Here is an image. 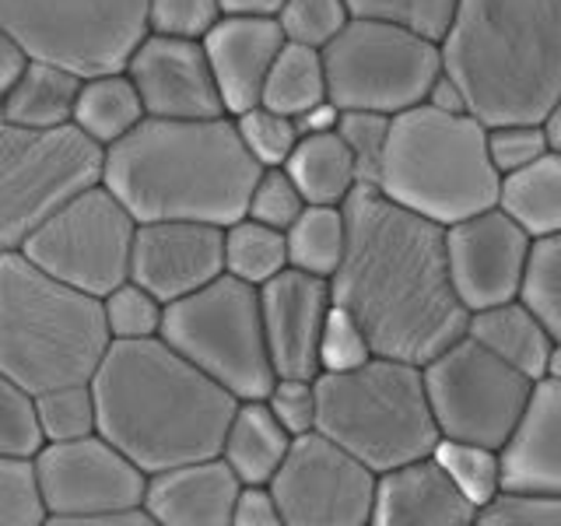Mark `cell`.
I'll return each instance as SVG.
<instances>
[{"label":"cell","mask_w":561,"mask_h":526,"mask_svg":"<svg viewBox=\"0 0 561 526\" xmlns=\"http://www.w3.org/2000/svg\"><path fill=\"white\" fill-rule=\"evenodd\" d=\"M341 207L347 250L330 277L333 306L355 316L376 355L432 362L463 338L470 320L449 277L446 225L362 183Z\"/></svg>","instance_id":"1"},{"label":"cell","mask_w":561,"mask_h":526,"mask_svg":"<svg viewBox=\"0 0 561 526\" xmlns=\"http://www.w3.org/2000/svg\"><path fill=\"white\" fill-rule=\"evenodd\" d=\"M99 432L145 470L218 456L239 397L183 358L162 333L113 341L92 376Z\"/></svg>","instance_id":"2"},{"label":"cell","mask_w":561,"mask_h":526,"mask_svg":"<svg viewBox=\"0 0 561 526\" xmlns=\"http://www.w3.org/2000/svg\"><path fill=\"white\" fill-rule=\"evenodd\" d=\"M263 165L242 145L236 119L145 116L105 148L102 183L130 207L137 221L232 225L245 215Z\"/></svg>","instance_id":"3"},{"label":"cell","mask_w":561,"mask_h":526,"mask_svg":"<svg viewBox=\"0 0 561 526\" xmlns=\"http://www.w3.org/2000/svg\"><path fill=\"white\" fill-rule=\"evenodd\" d=\"M438 46L484 127L543 123L561 95V0H463Z\"/></svg>","instance_id":"4"},{"label":"cell","mask_w":561,"mask_h":526,"mask_svg":"<svg viewBox=\"0 0 561 526\" xmlns=\"http://www.w3.org/2000/svg\"><path fill=\"white\" fill-rule=\"evenodd\" d=\"M113 338L102 298L46 274L22 253H0V373L28 393L92 382Z\"/></svg>","instance_id":"5"},{"label":"cell","mask_w":561,"mask_h":526,"mask_svg":"<svg viewBox=\"0 0 561 526\" xmlns=\"http://www.w3.org/2000/svg\"><path fill=\"white\" fill-rule=\"evenodd\" d=\"M379 190L438 225L495 207L502 172L488 155V127L473 113H438L428 102L397 113Z\"/></svg>","instance_id":"6"},{"label":"cell","mask_w":561,"mask_h":526,"mask_svg":"<svg viewBox=\"0 0 561 526\" xmlns=\"http://www.w3.org/2000/svg\"><path fill=\"white\" fill-rule=\"evenodd\" d=\"M316 400V428L376 473L432 456L438 443L425 373L414 362L373 355L347 373H320Z\"/></svg>","instance_id":"7"},{"label":"cell","mask_w":561,"mask_h":526,"mask_svg":"<svg viewBox=\"0 0 561 526\" xmlns=\"http://www.w3.org/2000/svg\"><path fill=\"white\" fill-rule=\"evenodd\" d=\"M162 338L239 400H260L277 379L260 312V288L232 274L165 306Z\"/></svg>","instance_id":"8"},{"label":"cell","mask_w":561,"mask_h":526,"mask_svg":"<svg viewBox=\"0 0 561 526\" xmlns=\"http://www.w3.org/2000/svg\"><path fill=\"white\" fill-rule=\"evenodd\" d=\"M105 148L64 127H18L0 119V253L22 250L53 210L102 183Z\"/></svg>","instance_id":"9"},{"label":"cell","mask_w":561,"mask_h":526,"mask_svg":"<svg viewBox=\"0 0 561 526\" xmlns=\"http://www.w3.org/2000/svg\"><path fill=\"white\" fill-rule=\"evenodd\" d=\"M327 95L341 110L397 116L421 105L443 75V46L403 22H351L323 46Z\"/></svg>","instance_id":"10"},{"label":"cell","mask_w":561,"mask_h":526,"mask_svg":"<svg viewBox=\"0 0 561 526\" xmlns=\"http://www.w3.org/2000/svg\"><path fill=\"white\" fill-rule=\"evenodd\" d=\"M0 25L32 60L92 78L127 70L148 35V0H0Z\"/></svg>","instance_id":"11"},{"label":"cell","mask_w":561,"mask_h":526,"mask_svg":"<svg viewBox=\"0 0 561 526\" xmlns=\"http://www.w3.org/2000/svg\"><path fill=\"white\" fill-rule=\"evenodd\" d=\"M425 390L443 438H463L502 449L516 432L534 393V379L502 362L473 338L453 341L421 365Z\"/></svg>","instance_id":"12"},{"label":"cell","mask_w":561,"mask_h":526,"mask_svg":"<svg viewBox=\"0 0 561 526\" xmlns=\"http://www.w3.org/2000/svg\"><path fill=\"white\" fill-rule=\"evenodd\" d=\"M137 218L116 193L95 183L35 228L22 253L46 274L88 295H110L130 277Z\"/></svg>","instance_id":"13"},{"label":"cell","mask_w":561,"mask_h":526,"mask_svg":"<svg viewBox=\"0 0 561 526\" xmlns=\"http://www.w3.org/2000/svg\"><path fill=\"white\" fill-rule=\"evenodd\" d=\"M379 473L320 428L295 435L271 478L285 526H373Z\"/></svg>","instance_id":"14"},{"label":"cell","mask_w":561,"mask_h":526,"mask_svg":"<svg viewBox=\"0 0 561 526\" xmlns=\"http://www.w3.org/2000/svg\"><path fill=\"white\" fill-rule=\"evenodd\" d=\"M32 467L49 526H70L88 513L145 505L148 473L102 432L43 443Z\"/></svg>","instance_id":"15"},{"label":"cell","mask_w":561,"mask_h":526,"mask_svg":"<svg viewBox=\"0 0 561 526\" xmlns=\"http://www.w3.org/2000/svg\"><path fill=\"white\" fill-rule=\"evenodd\" d=\"M530 245L534 239L499 204L446 225V260L460 302L473 312L519 298Z\"/></svg>","instance_id":"16"},{"label":"cell","mask_w":561,"mask_h":526,"mask_svg":"<svg viewBox=\"0 0 561 526\" xmlns=\"http://www.w3.org/2000/svg\"><path fill=\"white\" fill-rule=\"evenodd\" d=\"M127 75L148 116L204 119L221 116V92L201 39L148 32L127 60Z\"/></svg>","instance_id":"17"},{"label":"cell","mask_w":561,"mask_h":526,"mask_svg":"<svg viewBox=\"0 0 561 526\" xmlns=\"http://www.w3.org/2000/svg\"><path fill=\"white\" fill-rule=\"evenodd\" d=\"M225 274V228L210 221H137L130 281L175 302Z\"/></svg>","instance_id":"18"},{"label":"cell","mask_w":561,"mask_h":526,"mask_svg":"<svg viewBox=\"0 0 561 526\" xmlns=\"http://www.w3.org/2000/svg\"><path fill=\"white\" fill-rule=\"evenodd\" d=\"M330 306V281L298 267H285L267 285H260L263 333H267V351L277 376H320V338Z\"/></svg>","instance_id":"19"},{"label":"cell","mask_w":561,"mask_h":526,"mask_svg":"<svg viewBox=\"0 0 561 526\" xmlns=\"http://www.w3.org/2000/svg\"><path fill=\"white\" fill-rule=\"evenodd\" d=\"M204 49L210 70H215L221 105L228 116H239L260 105L263 81L285 46L277 18H245V14H221L218 25L204 35Z\"/></svg>","instance_id":"20"},{"label":"cell","mask_w":561,"mask_h":526,"mask_svg":"<svg viewBox=\"0 0 561 526\" xmlns=\"http://www.w3.org/2000/svg\"><path fill=\"white\" fill-rule=\"evenodd\" d=\"M373 526H478V505L435 456H421L379 473Z\"/></svg>","instance_id":"21"},{"label":"cell","mask_w":561,"mask_h":526,"mask_svg":"<svg viewBox=\"0 0 561 526\" xmlns=\"http://www.w3.org/2000/svg\"><path fill=\"white\" fill-rule=\"evenodd\" d=\"M242 481L221 456L148 473L145 508L158 526H232Z\"/></svg>","instance_id":"22"},{"label":"cell","mask_w":561,"mask_h":526,"mask_svg":"<svg viewBox=\"0 0 561 526\" xmlns=\"http://www.w3.org/2000/svg\"><path fill=\"white\" fill-rule=\"evenodd\" d=\"M502 453V488L561 495V382L537 379Z\"/></svg>","instance_id":"23"},{"label":"cell","mask_w":561,"mask_h":526,"mask_svg":"<svg viewBox=\"0 0 561 526\" xmlns=\"http://www.w3.org/2000/svg\"><path fill=\"white\" fill-rule=\"evenodd\" d=\"M467 338L484 344L488 351H495L502 362L516 365L534 382L543 379V362H548V351L554 344L548 327L537 320V312L523 298L473 309L467 320Z\"/></svg>","instance_id":"24"},{"label":"cell","mask_w":561,"mask_h":526,"mask_svg":"<svg viewBox=\"0 0 561 526\" xmlns=\"http://www.w3.org/2000/svg\"><path fill=\"white\" fill-rule=\"evenodd\" d=\"M291 435L274 418L267 400H239L232 425L225 432L221 460L236 470L242 484H271L280 460L288 456Z\"/></svg>","instance_id":"25"},{"label":"cell","mask_w":561,"mask_h":526,"mask_svg":"<svg viewBox=\"0 0 561 526\" xmlns=\"http://www.w3.org/2000/svg\"><path fill=\"white\" fill-rule=\"evenodd\" d=\"M81 81L75 70L46 60H28L14 84L0 95V119L18 127H64L75 119Z\"/></svg>","instance_id":"26"},{"label":"cell","mask_w":561,"mask_h":526,"mask_svg":"<svg viewBox=\"0 0 561 526\" xmlns=\"http://www.w3.org/2000/svg\"><path fill=\"white\" fill-rule=\"evenodd\" d=\"M499 207L530 239L561 232V155L548 151L526 169L502 175Z\"/></svg>","instance_id":"27"},{"label":"cell","mask_w":561,"mask_h":526,"mask_svg":"<svg viewBox=\"0 0 561 526\" xmlns=\"http://www.w3.org/2000/svg\"><path fill=\"white\" fill-rule=\"evenodd\" d=\"M295 186L302 190L306 204H344L347 193L358 186L355 158L337 130L302 134L285 162Z\"/></svg>","instance_id":"28"},{"label":"cell","mask_w":561,"mask_h":526,"mask_svg":"<svg viewBox=\"0 0 561 526\" xmlns=\"http://www.w3.org/2000/svg\"><path fill=\"white\" fill-rule=\"evenodd\" d=\"M145 116V102H140L127 70H110V75H92L81 81L70 123L92 137L95 145L110 148L119 137H127Z\"/></svg>","instance_id":"29"},{"label":"cell","mask_w":561,"mask_h":526,"mask_svg":"<svg viewBox=\"0 0 561 526\" xmlns=\"http://www.w3.org/2000/svg\"><path fill=\"white\" fill-rule=\"evenodd\" d=\"M330 99L327 95V67H323V49L302 46V43H288L280 46L277 60L271 67L267 81H263V95L260 102L271 105L277 113L298 116L312 110L316 102Z\"/></svg>","instance_id":"30"},{"label":"cell","mask_w":561,"mask_h":526,"mask_svg":"<svg viewBox=\"0 0 561 526\" xmlns=\"http://www.w3.org/2000/svg\"><path fill=\"white\" fill-rule=\"evenodd\" d=\"M288 267L316 277H333L347 250V221L341 204H306L288 228Z\"/></svg>","instance_id":"31"},{"label":"cell","mask_w":561,"mask_h":526,"mask_svg":"<svg viewBox=\"0 0 561 526\" xmlns=\"http://www.w3.org/2000/svg\"><path fill=\"white\" fill-rule=\"evenodd\" d=\"M288 267V236L250 215L225 225V274L250 285H267Z\"/></svg>","instance_id":"32"},{"label":"cell","mask_w":561,"mask_h":526,"mask_svg":"<svg viewBox=\"0 0 561 526\" xmlns=\"http://www.w3.org/2000/svg\"><path fill=\"white\" fill-rule=\"evenodd\" d=\"M432 456L443 464V470L456 481V488H460L478 508L488 505L502 491V453L499 449L438 435Z\"/></svg>","instance_id":"33"},{"label":"cell","mask_w":561,"mask_h":526,"mask_svg":"<svg viewBox=\"0 0 561 526\" xmlns=\"http://www.w3.org/2000/svg\"><path fill=\"white\" fill-rule=\"evenodd\" d=\"M519 298L537 312L551 338L561 341V232L534 239Z\"/></svg>","instance_id":"34"},{"label":"cell","mask_w":561,"mask_h":526,"mask_svg":"<svg viewBox=\"0 0 561 526\" xmlns=\"http://www.w3.org/2000/svg\"><path fill=\"white\" fill-rule=\"evenodd\" d=\"M35 414H39L46 443H67V438L99 432L92 382L53 386V390L35 393Z\"/></svg>","instance_id":"35"},{"label":"cell","mask_w":561,"mask_h":526,"mask_svg":"<svg viewBox=\"0 0 561 526\" xmlns=\"http://www.w3.org/2000/svg\"><path fill=\"white\" fill-rule=\"evenodd\" d=\"M102 312L113 341H145L162 333L165 302H158L148 288L127 277L110 295H102Z\"/></svg>","instance_id":"36"},{"label":"cell","mask_w":561,"mask_h":526,"mask_svg":"<svg viewBox=\"0 0 561 526\" xmlns=\"http://www.w3.org/2000/svg\"><path fill=\"white\" fill-rule=\"evenodd\" d=\"M236 119V130L242 137V145L250 148V155L263 169H274V165H285L288 155L295 151L298 145V123L295 116L288 113H277L271 105H253V110H245Z\"/></svg>","instance_id":"37"},{"label":"cell","mask_w":561,"mask_h":526,"mask_svg":"<svg viewBox=\"0 0 561 526\" xmlns=\"http://www.w3.org/2000/svg\"><path fill=\"white\" fill-rule=\"evenodd\" d=\"M390 127H393V116H386V113L341 110L337 134L347 145L351 158H355V172L362 186H379L386 145H390Z\"/></svg>","instance_id":"38"},{"label":"cell","mask_w":561,"mask_h":526,"mask_svg":"<svg viewBox=\"0 0 561 526\" xmlns=\"http://www.w3.org/2000/svg\"><path fill=\"white\" fill-rule=\"evenodd\" d=\"M46 435L35 414V393L22 382L0 373V456H25L32 460L43 449Z\"/></svg>","instance_id":"39"},{"label":"cell","mask_w":561,"mask_h":526,"mask_svg":"<svg viewBox=\"0 0 561 526\" xmlns=\"http://www.w3.org/2000/svg\"><path fill=\"white\" fill-rule=\"evenodd\" d=\"M351 22L344 0H285L277 11V25L288 43L323 49L333 35Z\"/></svg>","instance_id":"40"},{"label":"cell","mask_w":561,"mask_h":526,"mask_svg":"<svg viewBox=\"0 0 561 526\" xmlns=\"http://www.w3.org/2000/svg\"><path fill=\"white\" fill-rule=\"evenodd\" d=\"M478 526H561V495L502 488L495 499L478 508Z\"/></svg>","instance_id":"41"},{"label":"cell","mask_w":561,"mask_h":526,"mask_svg":"<svg viewBox=\"0 0 561 526\" xmlns=\"http://www.w3.org/2000/svg\"><path fill=\"white\" fill-rule=\"evenodd\" d=\"M46 508L25 456H0V526H43Z\"/></svg>","instance_id":"42"},{"label":"cell","mask_w":561,"mask_h":526,"mask_svg":"<svg viewBox=\"0 0 561 526\" xmlns=\"http://www.w3.org/2000/svg\"><path fill=\"white\" fill-rule=\"evenodd\" d=\"M302 210H306V197H302V190L295 186L285 165L263 169L256 175V183L250 190V204H245V215L271 225V228H280V232H288Z\"/></svg>","instance_id":"43"},{"label":"cell","mask_w":561,"mask_h":526,"mask_svg":"<svg viewBox=\"0 0 561 526\" xmlns=\"http://www.w3.org/2000/svg\"><path fill=\"white\" fill-rule=\"evenodd\" d=\"M376 351L368 344V333L362 323L341 306H330L323 338H320V373H347L373 358Z\"/></svg>","instance_id":"44"},{"label":"cell","mask_w":561,"mask_h":526,"mask_svg":"<svg viewBox=\"0 0 561 526\" xmlns=\"http://www.w3.org/2000/svg\"><path fill=\"white\" fill-rule=\"evenodd\" d=\"M548 151L551 145L543 123H499V127H488V155L502 175L526 169Z\"/></svg>","instance_id":"45"},{"label":"cell","mask_w":561,"mask_h":526,"mask_svg":"<svg viewBox=\"0 0 561 526\" xmlns=\"http://www.w3.org/2000/svg\"><path fill=\"white\" fill-rule=\"evenodd\" d=\"M218 0H148V32L204 39L218 25Z\"/></svg>","instance_id":"46"},{"label":"cell","mask_w":561,"mask_h":526,"mask_svg":"<svg viewBox=\"0 0 561 526\" xmlns=\"http://www.w3.org/2000/svg\"><path fill=\"white\" fill-rule=\"evenodd\" d=\"M274 418L288 428V435H306L316 432V418H320V400H316V379H295V376H277L271 393L263 397Z\"/></svg>","instance_id":"47"},{"label":"cell","mask_w":561,"mask_h":526,"mask_svg":"<svg viewBox=\"0 0 561 526\" xmlns=\"http://www.w3.org/2000/svg\"><path fill=\"white\" fill-rule=\"evenodd\" d=\"M232 526H285L271 484H242L232 508Z\"/></svg>","instance_id":"48"},{"label":"cell","mask_w":561,"mask_h":526,"mask_svg":"<svg viewBox=\"0 0 561 526\" xmlns=\"http://www.w3.org/2000/svg\"><path fill=\"white\" fill-rule=\"evenodd\" d=\"M460 4L463 0H408V25L421 35H428V39L443 43L456 22Z\"/></svg>","instance_id":"49"},{"label":"cell","mask_w":561,"mask_h":526,"mask_svg":"<svg viewBox=\"0 0 561 526\" xmlns=\"http://www.w3.org/2000/svg\"><path fill=\"white\" fill-rule=\"evenodd\" d=\"M28 60H32L28 49L18 43L4 25H0V95H4L8 88L14 84V78L22 75Z\"/></svg>","instance_id":"50"},{"label":"cell","mask_w":561,"mask_h":526,"mask_svg":"<svg viewBox=\"0 0 561 526\" xmlns=\"http://www.w3.org/2000/svg\"><path fill=\"white\" fill-rule=\"evenodd\" d=\"M425 102L432 105V110H438V113H470L463 88H460V81L449 75V70H443V75L432 81Z\"/></svg>","instance_id":"51"},{"label":"cell","mask_w":561,"mask_h":526,"mask_svg":"<svg viewBox=\"0 0 561 526\" xmlns=\"http://www.w3.org/2000/svg\"><path fill=\"white\" fill-rule=\"evenodd\" d=\"M351 18H373V22H403L408 25V0H344Z\"/></svg>","instance_id":"52"},{"label":"cell","mask_w":561,"mask_h":526,"mask_svg":"<svg viewBox=\"0 0 561 526\" xmlns=\"http://www.w3.org/2000/svg\"><path fill=\"white\" fill-rule=\"evenodd\" d=\"M337 119H341V105L333 102V99L316 102L312 110L295 116L298 134H327V130H337Z\"/></svg>","instance_id":"53"},{"label":"cell","mask_w":561,"mask_h":526,"mask_svg":"<svg viewBox=\"0 0 561 526\" xmlns=\"http://www.w3.org/2000/svg\"><path fill=\"white\" fill-rule=\"evenodd\" d=\"M221 14H245V18H277L285 0H218Z\"/></svg>","instance_id":"54"},{"label":"cell","mask_w":561,"mask_h":526,"mask_svg":"<svg viewBox=\"0 0 561 526\" xmlns=\"http://www.w3.org/2000/svg\"><path fill=\"white\" fill-rule=\"evenodd\" d=\"M543 130H548V145H551V151L561 155V95H558V102L548 110V116H543Z\"/></svg>","instance_id":"55"},{"label":"cell","mask_w":561,"mask_h":526,"mask_svg":"<svg viewBox=\"0 0 561 526\" xmlns=\"http://www.w3.org/2000/svg\"><path fill=\"white\" fill-rule=\"evenodd\" d=\"M543 379L561 382V341H554L551 351H548V362H543Z\"/></svg>","instance_id":"56"}]
</instances>
